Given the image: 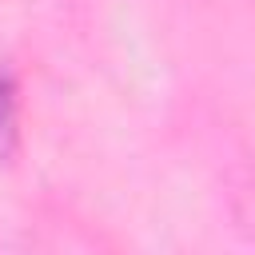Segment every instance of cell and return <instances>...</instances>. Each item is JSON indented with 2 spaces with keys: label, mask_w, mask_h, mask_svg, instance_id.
<instances>
[{
  "label": "cell",
  "mask_w": 255,
  "mask_h": 255,
  "mask_svg": "<svg viewBox=\"0 0 255 255\" xmlns=\"http://www.w3.org/2000/svg\"><path fill=\"white\" fill-rule=\"evenodd\" d=\"M20 147V96L8 68H0V159H12Z\"/></svg>",
  "instance_id": "cell-1"
}]
</instances>
